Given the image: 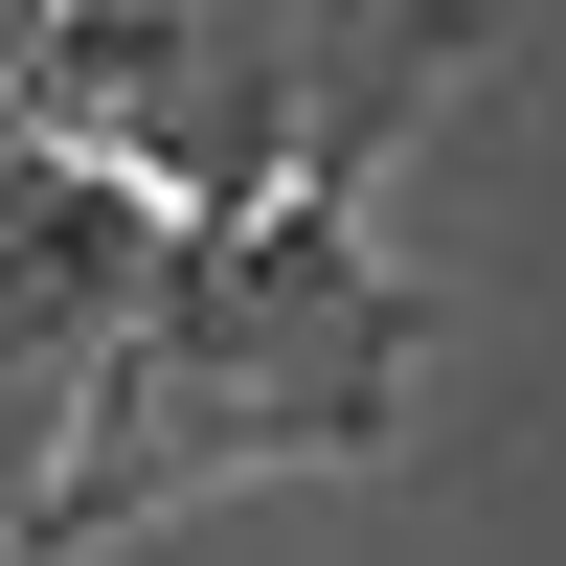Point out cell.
Segmentation results:
<instances>
[{"label":"cell","instance_id":"obj_1","mask_svg":"<svg viewBox=\"0 0 566 566\" xmlns=\"http://www.w3.org/2000/svg\"><path fill=\"white\" fill-rule=\"evenodd\" d=\"M408 363H431V295H408L340 205L159 227V295H136V340H114V386H91L69 476H45L23 566H91L114 522H159V499H205V476H272V453H386Z\"/></svg>","mask_w":566,"mask_h":566},{"label":"cell","instance_id":"obj_4","mask_svg":"<svg viewBox=\"0 0 566 566\" xmlns=\"http://www.w3.org/2000/svg\"><path fill=\"white\" fill-rule=\"evenodd\" d=\"M0 159H23V114H0Z\"/></svg>","mask_w":566,"mask_h":566},{"label":"cell","instance_id":"obj_2","mask_svg":"<svg viewBox=\"0 0 566 566\" xmlns=\"http://www.w3.org/2000/svg\"><path fill=\"white\" fill-rule=\"evenodd\" d=\"M136 295H159V205L114 159H69V136H23L0 159V544L45 522V476H69L91 386L136 340Z\"/></svg>","mask_w":566,"mask_h":566},{"label":"cell","instance_id":"obj_3","mask_svg":"<svg viewBox=\"0 0 566 566\" xmlns=\"http://www.w3.org/2000/svg\"><path fill=\"white\" fill-rule=\"evenodd\" d=\"M476 45H499V0H295V205H340V227H363L386 136L431 114Z\"/></svg>","mask_w":566,"mask_h":566}]
</instances>
